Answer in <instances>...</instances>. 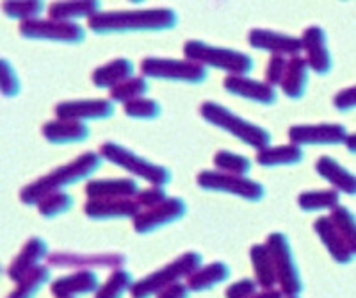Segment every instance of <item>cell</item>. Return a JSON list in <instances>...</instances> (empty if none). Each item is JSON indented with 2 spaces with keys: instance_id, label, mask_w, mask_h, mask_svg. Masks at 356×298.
I'll use <instances>...</instances> for the list:
<instances>
[{
  "instance_id": "6da1fadb",
  "label": "cell",
  "mask_w": 356,
  "mask_h": 298,
  "mask_svg": "<svg viewBox=\"0 0 356 298\" xmlns=\"http://www.w3.org/2000/svg\"><path fill=\"white\" fill-rule=\"evenodd\" d=\"M178 15L173 9H136V11H107L98 13L88 22L89 31L95 34H132V33H161L175 29Z\"/></svg>"
},
{
  "instance_id": "bcb514c9",
  "label": "cell",
  "mask_w": 356,
  "mask_h": 298,
  "mask_svg": "<svg viewBox=\"0 0 356 298\" xmlns=\"http://www.w3.org/2000/svg\"><path fill=\"white\" fill-rule=\"evenodd\" d=\"M284 297H285V295L282 293V291L275 290V288H273V290L260 291V293H257L255 297H251V298H284Z\"/></svg>"
},
{
  "instance_id": "8992f818",
  "label": "cell",
  "mask_w": 356,
  "mask_h": 298,
  "mask_svg": "<svg viewBox=\"0 0 356 298\" xmlns=\"http://www.w3.org/2000/svg\"><path fill=\"white\" fill-rule=\"evenodd\" d=\"M100 155L106 161L113 163L114 166L122 168V170L129 172L130 175L138 177V179L150 182L152 186H162L164 188L173 179L168 168L161 166L157 163H152V161L145 159V157L138 155L130 148L114 143V141H107V143L102 145Z\"/></svg>"
},
{
  "instance_id": "8fae6325",
  "label": "cell",
  "mask_w": 356,
  "mask_h": 298,
  "mask_svg": "<svg viewBox=\"0 0 356 298\" xmlns=\"http://www.w3.org/2000/svg\"><path fill=\"white\" fill-rule=\"evenodd\" d=\"M348 131L340 123H317V125H292L289 139L298 147H332L348 139Z\"/></svg>"
},
{
  "instance_id": "8d00e7d4",
  "label": "cell",
  "mask_w": 356,
  "mask_h": 298,
  "mask_svg": "<svg viewBox=\"0 0 356 298\" xmlns=\"http://www.w3.org/2000/svg\"><path fill=\"white\" fill-rule=\"evenodd\" d=\"M73 196L66 191H56L41 198L40 204L36 205L38 212L47 220L61 217L65 212H68L73 207Z\"/></svg>"
},
{
  "instance_id": "4316f807",
  "label": "cell",
  "mask_w": 356,
  "mask_h": 298,
  "mask_svg": "<svg viewBox=\"0 0 356 298\" xmlns=\"http://www.w3.org/2000/svg\"><path fill=\"white\" fill-rule=\"evenodd\" d=\"M310 72L312 70L308 66L307 59L301 58V56L291 58L280 90L284 91L285 97H289L291 100H300V98H303L305 91H307Z\"/></svg>"
},
{
  "instance_id": "5bb4252c",
  "label": "cell",
  "mask_w": 356,
  "mask_h": 298,
  "mask_svg": "<svg viewBox=\"0 0 356 298\" xmlns=\"http://www.w3.org/2000/svg\"><path fill=\"white\" fill-rule=\"evenodd\" d=\"M248 41L253 49L260 52H269L271 56H284V58H296L303 52V41L301 38L291 36L285 33H276L269 29L250 31Z\"/></svg>"
},
{
  "instance_id": "e0dca14e",
  "label": "cell",
  "mask_w": 356,
  "mask_h": 298,
  "mask_svg": "<svg viewBox=\"0 0 356 298\" xmlns=\"http://www.w3.org/2000/svg\"><path fill=\"white\" fill-rule=\"evenodd\" d=\"M222 88L230 95L259 104V106H273L278 100L276 88L269 86L266 81L250 79L248 75H227L222 81Z\"/></svg>"
},
{
  "instance_id": "d4e9b609",
  "label": "cell",
  "mask_w": 356,
  "mask_h": 298,
  "mask_svg": "<svg viewBox=\"0 0 356 298\" xmlns=\"http://www.w3.org/2000/svg\"><path fill=\"white\" fill-rule=\"evenodd\" d=\"M316 170L324 180H328L333 188L344 195H356V175L346 170L337 159L323 155L316 163Z\"/></svg>"
},
{
  "instance_id": "4dcf8cb0",
  "label": "cell",
  "mask_w": 356,
  "mask_h": 298,
  "mask_svg": "<svg viewBox=\"0 0 356 298\" xmlns=\"http://www.w3.org/2000/svg\"><path fill=\"white\" fill-rule=\"evenodd\" d=\"M298 205L305 212L333 211L340 205V193L337 189H317L305 191L298 196Z\"/></svg>"
},
{
  "instance_id": "60d3db41",
  "label": "cell",
  "mask_w": 356,
  "mask_h": 298,
  "mask_svg": "<svg viewBox=\"0 0 356 298\" xmlns=\"http://www.w3.org/2000/svg\"><path fill=\"white\" fill-rule=\"evenodd\" d=\"M289 66V59L284 58V56H271L269 63H267L266 68V82L269 86L276 88L282 86V82H284L285 72H287Z\"/></svg>"
},
{
  "instance_id": "4fadbf2b",
  "label": "cell",
  "mask_w": 356,
  "mask_h": 298,
  "mask_svg": "<svg viewBox=\"0 0 356 298\" xmlns=\"http://www.w3.org/2000/svg\"><path fill=\"white\" fill-rule=\"evenodd\" d=\"M114 102L106 98H88V100H68L56 106V116L59 120H75V122H95L109 120L114 115Z\"/></svg>"
},
{
  "instance_id": "f1b7e54d",
  "label": "cell",
  "mask_w": 356,
  "mask_h": 298,
  "mask_svg": "<svg viewBox=\"0 0 356 298\" xmlns=\"http://www.w3.org/2000/svg\"><path fill=\"white\" fill-rule=\"evenodd\" d=\"M230 274V268L225 262H211V265L202 266L200 269H196L195 274L187 279V286H189L191 291L202 293V291H209L212 288L222 284L225 281H228Z\"/></svg>"
},
{
  "instance_id": "603a6c76",
  "label": "cell",
  "mask_w": 356,
  "mask_h": 298,
  "mask_svg": "<svg viewBox=\"0 0 356 298\" xmlns=\"http://www.w3.org/2000/svg\"><path fill=\"white\" fill-rule=\"evenodd\" d=\"M43 138L52 145L82 143L89 138V127L75 120H52L43 125Z\"/></svg>"
},
{
  "instance_id": "7dc6e473",
  "label": "cell",
  "mask_w": 356,
  "mask_h": 298,
  "mask_svg": "<svg viewBox=\"0 0 356 298\" xmlns=\"http://www.w3.org/2000/svg\"><path fill=\"white\" fill-rule=\"evenodd\" d=\"M346 148H348L351 154H356V132L355 134H349L348 139H346Z\"/></svg>"
},
{
  "instance_id": "52a82bcc",
  "label": "cell",
  "mask_w": 356,
  "mask_h": 298,
  "mask_svg": "<svg viewBox=\"0 0 356 298\" xmlns=\"http://www.w3.org/2000/svg\"><path fill=\"white\" fill-rule=\"evenodd\" d=\"M141 74L143 77L157 81L202 84L209 77V68L189 59L146 58L141 61Z\"/></svg>"
},
{
  "instance_id": "836d02e7",
  "label": "cell",
  "mask_w": 356,
  "mask_h": 298,
  "mask_svg": "<svg viewBox=\"0 0 356 298\" xmlns=\"http://www.w3.org/2000/svg\"><path fill=\"white\" fill-rule=\"evenodd\" d=\"M4 15L11 20H20L22 24L27 20H36L44 11V2L40 0H8L2 4Z\"/></svg>"
},
{
  "instance_id": "ee69618b",
  "label": "cell",
  "mask_w": 356,
  "mask_h": 298,
  "mask_svg": "<svg viewBox=\"0 0 356 298\" xmlns=\"http://www.w3.org/2000/svg\"><path fill=\"white\" fill-rule=\"evenodd\" d=\"M333 106L340 113H349V111L356 109V86L340 90L333 98Z\"/></svg>"
},
{
  "instance_id": "484cf974",
  "label": "cell",
  "mask_w": 356,
  "mask_h": 298,
  "mask_svg": "<svg viewBox=\"0 0 356 298\" xmlns=\"http://www.w3.org/2000/svg\"><path fill=\"white\" fill-rule=\"evenodd\" d=\"M134 72H136V66L130 59L120 58L113 59L107 65L98 66L93 72V84L98 90H113L118 84L129 81L134 77Z\"/></svg>"
},
{
  "instance_id": "d6a6232c",
  "label": "cell",
  "mask_w": 356,
  "mask_h": 298,
  "mask_svg": "<svg viewBox=\"0 0 356 298\" xmlns=\"http://www.w3.org/2000/svg\"><path fill=\"white\" fill-rule=\"evenodd\" d=\"M134 284H136V281H134L130 272L114 269L113 274L109 275V279L97 291L95 298H123L127 291H132Z\"/></svg>"
},
{
  "instance_id": "44dd1931",
  "label": "cell",
  "mask_w": 356,
  "mask_h": 298,
  "mask_svg": "<svg viewBox=\"0 0 356 298\" xmlns=\"http://www.w3.org/2000/svg\"><path fill=\"white\" fill-rule=\"evenodd\" d=\"M136 179H93L86 184L88 198H136L139 195Z\"/></svg>"
},
{
  "instance_id": "277c9868",
  "label": "cell",
  "mask_w": 356,
  "mask_h": 298,
  "mask_svg": "<svg viewBox=\"0 0 356 298\" xmlns=\"http://www.w3.org/2000/svg\"><path fill=\"white\" fill-rule=\"evenodd\" d=\"M184 56L205 68H216L228 75H248L253 70V58L239 50L209 45L205 41L191 40L184 45Z\"/></svg>"
},
{
  "instance_id": "1f68e13d",
  "label": "cell",
  "mask_w": 356,
  "mask_h": 298,
  "mask_svg": "<svg viewBox=\"0 0 356 298\" xmlns=\"http://www.w3.org/2000/svg\"><path fill=\"white\" fill-rule=\"evenodd\" d=\"M150 90V84L146 81V77H132L129 81L118 84L116 88L109 91V100L116 104H129L138 100V98H145V95Z\"/></svg>"
},
{
  "instance_id": "7402d4cb",
  "label": "cell",
  "mask_w": 356,
  "mask_h": 298,
  "mask_svg": "<svg viewBox=\"0 0 356 298\" xmlns=\"http://www.w3.org/2000/svg\"><path fill=\"white\" fill-rule=\"evenodd\" d=\"M314 230L319 236V240L323 241V245L326 246V250L330 252L333 259L340 265H348L353 261L355 253L349 250L348 243L344 241V237L340 236L339 229L335 227V224L332 221L330 217H321L317 218L316 224H314Z\"/></svg>"
},
{
  "instance_id": "d590c367",
  "label": "cell",
  "mask_w": 356,
  "mask_h": 298,
  "mask_svg": "<svg viewBox=\"0 0 356 298\" xmlns=\"http://www.w3.org/2000/svg\"><path fill=\"white\" fill-rule=\"evenodd\" d=\"M214 166L218 168V172L239 177H246L251 172V161L246 155L234 154L228 150H219L214 155Z\"/></svg>"
},
{
  "instance_id": "3957f363",
  "label": "cell",
  "mask_w": 356,
  "mask_h": 298,
  "mask_svg": "<svg viewBox=\"0 0 356 298\" xmlns=\"http://www.w3.org/2000/svg\"><path fill=\"white\" fill-rule=\"evenodd\" d=\"M200 115L207 123L218 127L221 131L228 132L239 141H243L248 147L255 150H264L271 145V132L257 125V123L248 122L243 116L235 115L234 111L227 109L218 102H205L200 107Z\"/></svg>"
},
{
  "instance_id": "ab89813d",
  "label": "cell",
  "mask_w": 356,
  "mask_h": 298,
  "mask_svg": "<svg viewBox=\"0 0 356 298\" xmlns=\"http://www.w3.org/2000/svg\"><path fill=\"white\" fill-rule=\"evenodd\" d=\"M0 86H2V93H4L6 98H13L20 95V79H18L17 70L13 68L8 59L0 61Z\"/></svg>"
},
{
  "instance_id": "ac0fdd59",
  "label": "cell",
  "mask_w": 356,
  "mask_h": 298,
  "mask_svg": "<svg viewBox=\"0 0 356 298\" xmlns=\"http://www.w3.org/2000/svg\"><path fill=\"white\" fill-rule=\"evenodd\" d=\"M50 266L57 268H120L127 262L125 256L122 253H68V252H56L49 256Z\"/></svg>"
},
{
  "instance_id": "7c38bea8",
  "label": "cell",
  "mask_w": 356,
  "mask_h": 298,
  "mask_svg": "<svg viewBox=\"0 0 356 298\" xmlns=\"http://www.w3.org/2000/svg\"><path fill=\"white\" fill-rule=\"evenodd\" d=\"M187 212V204L182 198L171 196L164 204L157 207L145 209L134 218V230L138 234H150L155 230L166 227V225L175 224V221L182 220Z\"/></svg>"
},
{
  "instance_id": "7bdbcfd3",
  "label": "cell",
  "mask_w": 356,
  "mask_h": 298,
  "mask_svg": "<svg viewBox=\"0 0 356 298\" xmlns=\"http://www.w3.org/2000/svg\"><path fill=\"white\" fill-rule=\"evenodd\" d=\"M259 293V282L253 279H243L228 286L225 298H251Z\"/></svg>"
},
{
  "instance_id": "9c48e42d",
  "label": "cell",
  "mask_w": 356,
  "mask_h": 298,
  "mask_svg": "<svg viewBox=\"0 0 356 298\" xmlns=\"http://www.w3.org/2000/svg\"><path fill=\"white\" fill-rule=\"evenodd\" d=\"M196 184L205 191L234 195L248 202H260L266 195V188L257 180L250 179V177L230 175V173H222L218 170L202 172L196 179Z\"/></svg>"
},
{
  "instance_id": "b9f144b4",
  "label": "cell",
  "mask_w": 356,
  "mask_h": 298,
  "mask_svg": "<svg viewBox=\"0 0 356 298\" xmlns=\"http://www.w3.org/2000/svg\"><path fill=\"white\" fill-rule=\"evenodd\" d=\"M168 198H170V196H168L166 189L162 188V186H152V188L141 189L139 195L136 196V202L139 204L141 211H145V209H152L164 204Z\"/></svg>"
},
{
  "instance_id": "ba28073f",
  "label": "cell",
  "mask_w": 356,
  "mask_h": 298,
  "mask_svg": "<svg viewBox=\"0 0 356 298\" xmlns=\"http://www.w3.org/2000/svg\"><path fill=\"white\" fill-rule=\"evenodd\" d=\"M266 245L271 252L273 261H275L280 291L289 298L298 297L303 291V281H301L300 268L296 265L294 253H292L287 236L284 233L269 234Z\"/></svg>"
},
{
  "instance_id": "74e56055",
  "label": "cell",
  "mask_w": 356,
  "mask_h": 298,
  "mask_svg": "<svg viewBox=\"0 0 356 298\" xmlns=\"http://www.w3.org/2000/svg\"><path fill=\"white\" fill-rule=\"evenodd\" d=\"M332 221L335 224V227L339 229L340 236L344 237V241L348 243L349 250L356 256V217L349 211L344 205H339L337 209H333L332 214H330Z\"/></svg>"
},
{
  "instance_id": "9a60e30c",
  "label": "cell",
  "mask_w": 356,
  "mask_h": 298,
  "mask_svg": "<svg viewBox=\"0 0 356 298\" xmlns=\"http://www.w3.org/2000/svg\"><path fill=\"white\" fill-rule=\"evenodd\" d=\"M303 52L308 66L316 75H328L333 68L332 54L328 49V38L319 25H312L301 36Z\"/></svg>"
},
{
  "instance_id": "c3c4849f",
  "label": "cell",
  "mask_w": 356,
  "mask_h": 298,
  "mask_svg": "<svg viewBox=\"0 0 356 298\" xmlns=\"http://www.w3.org/2000/svg\"><path fill=\"white\" fill-rule=\"evenodd\" d=\"M294 298H298V297H294Z\"/></svg>"
},
{
  "instance_id": "cb8c5ba5",
  "label": "cell",
  "mask_w": 356,
  "mask_h": 298,
  "mask_svg": "<svg viewBox=\"0 0 356 298\" xmlns=\"http://www.w3.org/2000/svg\"><path fill=\"white\" fill-rule=\"evenodd\" d=\"M102 9L97 0H68V2H54L49 8V18L66 24H77L79 20H91Z\"/></svg>"
},
{
  "instance_id": "f6af8a7d",
  "label": "cell",
  "mask_w": 356,
  "mask_h": 298,
  "mask_svg": "<svg viewBox=\"0 0 356 298\" xmlns=\"http://www.w3.org/2000/svg\"><path fill=\"white\" fill-rule=\"evenodd\" d=\"M191 290L187 284L182 282H177V284H171L170 288H166L164 291L157 295V298H189Z\"/></svg>"
},
{
  "instance_id": "83f0119b",
  "label": "cell",
  "mask_w": 356,
  "mask_h": 298,
  "mask_svg": "<svg viewBox=\"0 0 356 298\" xmlns=\"http://www.w3.org/2000/svg\"><path fill=\"white\" fill-rule=\"evenodd\" d=\"M305 152L298 145H278L257 152V163L264 168H278V166H296L303 163Z\"/></svg>"
},
{
  "instance_id": "5b68a950",
  "label": "cell",
  "mask_w": 356,
  "mask_h": 298,
  "mask_svg": "<svg viewBox=\"0 0 356 298\" xmlns=\"http://www.w3.org/2000/svg\"><path fill=\"white\" fill-rule=\"evenodd\" d=\"M202 253L198 252H186L180 258L175 259L173 262L166 265L164 268L157 269L154 274L146 275L141 281L134 284L132 298H150L170 288L171 284H177L182 279H189L196 269L202 268Z\"/></svg>"
},
{
  "instance_id": "ffe728a7",
  "label": "cell",
  "mask_w": 356,
  "mask_h": 298,
  "mask_svg": "<svg viewBox=\"0 0 356 298\" xmlns=\"http://www.w3.org/2000/svg\"><path fill=\"white\" fill-rule=\"evenodd\" d=\"M49 246H47V241H43L41 237H31L24 245V249L20 250L17 258L13 259L11 266L8 269V275L13 282H20L27 277L31 272H34L36 268H40V262L43 259H49Z\"/></svg>"
},
{
  "instance_id": "f35d334b",
  "label": "cell",
  "mask_w": 356,
  "mask_h": 298,
  "mask_svg": "<svg viewBox=\"0 0 356 298\" xmlns=\"http://www.w3.org/2000/svg\"><path fill=\"white\" fill-rule=\"evenodd\" d=\"M125 115L132 120H155L161 116V104L152 98H138L123 106Z\"/></svg>"
},
{
  "instance_id": "d6986e66",
  "label": "cell",
  "mask_w": 356,
  "mask_h": 298,
  "mask_svg": "<svg viewBox=\"0 0 356 298\" xmlns=\"http://www.w3.org/2000/svg\"><path fill=\"white\" fill-rule=\"evenodd\" d=\"M98 290H100V281L93 269H79L75 274L56 279L50 286V291L56 298H77L82 295L97 293Z\"/></svg>"
},
{
  "instance_id": "f546056e",
  "label": "cell",
  "mask_w": 356,
  "mask_h": 298,
  "mask_svg": "<svg viewBox=\"0 0 356 298\" xmlns=\"http://www.w3.org/2000/svg\"><path fill=\"white\" fill-rule=\"evenodd\" d=\"M251 265H253V272H255V281L259 282V286L264 290H273L278 284V275H276L275 261L273 256L267 249V245H253L250 252Z\"/></svg>"
},
{
  "instance_id": "e575fe53",
  "label": "cell",
  "mask_w": 356,
  "mask_h": 298,
  "mask_svg": "<svg viewBox=\"0 0 356 298\" xmlns=\"http://www.w3.org/2000/svg\"><path fill=\"white\" fill-rule=\"evenodd\" d=\"M47 282H50V268L41 265L40 268L31 272L24 281L18 282V288L8 298H36Z\"/></svg>"
},
{
  "instance_id": "7a4b0ae2",
  "label": "cell",
  "mask_w": 356,
  "mask_h": 298,
  "mask_svg": "<svg viewBox=\"0 0 356 298\" xmlns=\"http://www.w3.org/2000/svg\"><path fill=\"white\" fill-rule=\"evenodd\" d=\"M104 157L100 152H86V154L79 155L77 159L70 161L65 166H59L52 170L47 175L40 177L34 182L27 184L20 191V201L25 205H38L41 198H44L50 193L63 191L68 186L79 184L82 180L89 179V177L97 173L104 164Z\"/></svg>"
},
{
  "instance_id": "2e32d148",
  "label": "cell",
  "mask_w": 356,
  "mask_h": 298,
  "mask_svg": "<svg viewBox=\"0 0 356 298\" xmlns=\"http://www.w3.org/2000/svg\"><path fill=\"white\" fill-rule=\"evenodd\" d=\"M89 220H134L141 212L136 198H88L84 205Z\"/></svg>"
},
{
  "instance_id": "30bf717a",
  "label": "cell",
  "mask_w": 356,
  "mask_h": 298,
  "mask_svg": "<svg viewBox=\"0 0 356 298\" xmlns=\"http://www.w3.org/2000/svg\"><path fill=\"white\" fill-rule=\"evenodd\" d=\"M20 34L25 40L54 41V43H66V45H79L86 40V29L79 24H66L52 18H36L20 24Z\"/></svg>"
}]
</instances>
